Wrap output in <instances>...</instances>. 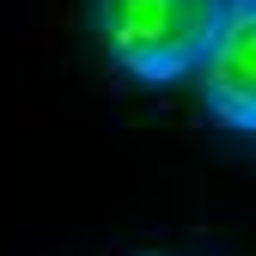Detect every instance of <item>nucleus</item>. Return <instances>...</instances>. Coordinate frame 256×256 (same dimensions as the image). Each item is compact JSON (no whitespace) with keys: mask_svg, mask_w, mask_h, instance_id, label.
<instances>
[{"mask_svg":"<svg viewBox=\"0 0 256 256\" xmlns=\"http://www.w3.org/2000/svg\"><path fill=\"white\" fill-rule=\"evenodd\" d=\"M226 0H98V49L140 92H165L202 68Z\"/></svg>","mask_w":256,"mask_h":256,"instance_id":"obj_1","label":"nucleus"},{"mask_svg":"<svg viewBox=\"0 0 256 256\" xmlns=\"http://www.w3.org/2000/svg\"><path fill=\"white\" fill-rule=\"evenodd\" d=\"M202 104L220 128L256 140V0H226L220 30L202 55Z\"/></svg>","mask_w":256,"mask_h":256,"instance_id":"obj_2","label":"nucleus"}]
</instances>
